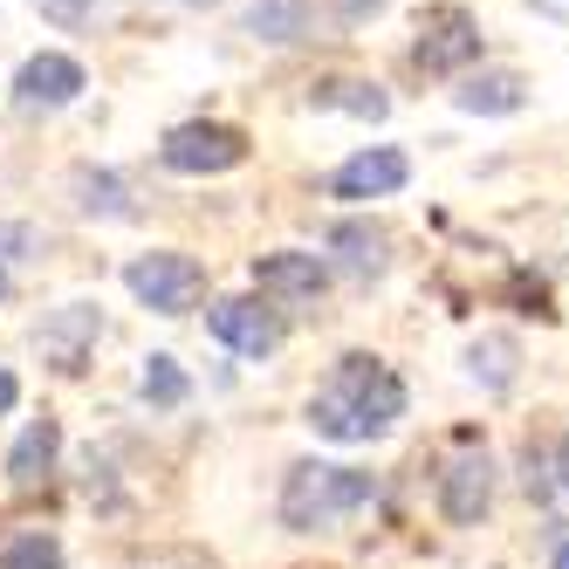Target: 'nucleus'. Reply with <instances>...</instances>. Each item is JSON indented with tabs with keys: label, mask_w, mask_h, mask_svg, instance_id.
I'll return each mask as SVG.
<instances>
[{
	"label": "nucleus",
	"mask_w": 569,
	"mask_h": 569,
	"mask_svg": "<svg viewBox=\"0 0 569 569\" xmlns=\"http://www.w3.org/2000/svg\"><path fill=\"white\" fill-rule=\"evenodd\" d=\"M391 419H405V385L385 357L371 350H350L330 363V378H322V391L309 398V426L322 439H337V446H363V439H378L391 432Z\"/></svg>",
	"instance_id": "f257e3e1"
},
{
	"label": "nucleus",
	"mask_w": 569,
	"mask_h": 569,
	"mask_svg": "<svg viewBox=\"0 0 569 569\" xmlns=\"http://www.w3.org/2000/svg\"><path fill=\"white\" fill-rule=\"evenodd\" d=\"M371 495H378L371 473L330 467V460H302V467H289V487H281V521H289L296 536H322V528L350 521Z\"/></svg>",
	"instance_id": "f03ea898"
},
{
	"label": "nucleus",
	"mask_w": 569,
	"mask_h": 569,
	"mask_svg": "<svg viewBox=\"0 0 569 569\" xmlns=\"http://www.w3.org/2000/svg\"><path fill=\"white\" fill-rule=\"evenodd\" d=\"M412 62L426 76H467L480 62V21L460 8V0H439V8L419 14V42H412Z\"/></svg>",
	"instance_id": "7ed1b4c3"
},
{
	"label": "nucleus",
	"mask_w": 569,
	"mask_h": 569,
	"mask_svg": "<svg viewBox=\"0 0 569 569\" xmlns=\"http://www.w3.org/2000/svg\"><path fill=\"white\" fill-rule=\"evenodd\" d=\"M124 289L158 309V316H186L199 296H207V268H199L192 254H172V248H158V254H138L124 268Z\"/></svg>",
	"instance_id": "20e7f679"
},
{
	"label": "nucleus",
	"mask_w": 569,
	"mask_h": 569,
	"mask_svg": "<svg viewBox=\"0 0 569 569\" xmlns=\"http://www.w3.org/2000/svg\"><path fill=\"white\" fill-rule=\"evenodd\" d=\"M172 172H192V179H213V172H233L248 158V131L220 124V117H192V124H172L166 144H158Z\"/></svg>",
	"instance_id": "39448f33"
},
{
	"label": "nucleus",
	"mask_w": 569,
	"mask_h": 569,
	"mask_svg": "<svg viewBox=\"0 0 569 569\" xmlns=\"http://www.w3.org/2000/svg\"><path fill=\"white\" fill-rule=\"evenodd\" d=\"M487 508H495V460H487L480 446H467V453H453L439 473V515L453 528H473Z\"/></svg>",
	"instance_id": "423d86ee"
},
{
	"label": "nucleus",
	"mask_w": 569,
	"mask_h": 569,
	"mask_svg": "<svg viewBox=\"0 0 569 569\" xmlns=\"http://www.w3.org/2000/svg\"><path fill=\"white\" fill-rule=\"evenodd\" d=\"M207 330L233 357H274V343H281V322H274V309L261 296H227V302H213L207 309Z\"/></svg>",
	"instance_id": "0eeeda50"
},
{
	"label": "nucleus",
	"mask_w": 569,
	"mask_h": 569,
	"mask_svg": "<svg viewBox=\"0 0 569 569\" xmlns=\"http://www.w3.org/2000/svg\"><path fill=\"white\" fill-rule=\"evenodd\" d=\"M83 90H90L83 62L62 56V49L28 56V62H21V76H14V103H21V110H62V103H76Z\"/></svg>",
	"instance_id": "6e6552de"
},
{
	"label": "nucleus",
	"mask_w": 569,
	"mask_h": 569,
	"mask_svg": "<svg viewBox=\"0 0 569 569\" xmlns=\"http://www.w3.org/2000/svg\"><path fill=\"white\" fill-rule=\"evenodd\" d=\"M254 289H261V302H316L330 289V268L316 254H302V248H281V254L254 261Z\"/></svg>",
	"instance_id": "1a4fd4ad"
},
{
	"label": "nucleus",
	"mask_w": 569,
	"mask_h": 569,
	"mask_svg": "<svg viewBox=\"0 0 569 569\" xmlns=\"http://www.w3.org/2000/svg\"><path fill=\"white\" fill-rule=\"evenodd\" d=\"M405 179H412V166H405V151H391V144H371V151H350L343 166L330 172V192H337V199H385V192H398Z\"/></svg>",
	"instance_id": "9d476101"
},
{
	"label": "nucleus",
	"mask_w": 569,
	"mask_h": 569,
	"mask_svg": "<svg viewBox=\"0 0 569 569\" xmlns=\"http://www.w3.org/2000/svg\"><path fill=\"white\" fill-rule=\"evenodd\" d=\"M103 330V316L90 309V302H69V309H56L49 322H42V350L56 357V371H83V350H90V337Z\"/></svg>",
	"instance_id": "9b49d317"
},
{
	"label": "nucleus",
	"mask_w": 569,
	"mask_h": 569,
	"mask_svg": "<svg viewBox=\"0 0 569 569\" xmlns=\"http://www.w3.org/2000/svg\"><path fill=\"white\" fill-rule=\"evenodd\" d=\"M56 453H62V426H56V419H34V426L14 439V453H8V480H14V487H34V480L56 467Z\"/></svg>",
	"instance_id": "f8f14e48"
},
{
	"label": "nucleus",
	"mask_w": 569,
	"mask_h": 569,
	"mask_svg": "<svg viewBox=\"0 0 569 569\" xmlns=\"http://www.w3.org/2000/svg\"><path fill=\"white\" fill-rule=\"evenodd\" d=\"M453 103H460L467 117H508V110H521V76H515V69L467 76V83L453 90Z\"/></svg>",
	"instance_id": "ddd939ff"
},
{
	"label": "nucleus",
	"mask_w": 569,
	"mask_h": 569,
	"mask_svg": "<svg viewBox=\"0 0 569 569\" xmlns=\"http://www.w3.org/2000/svg\"><path fill=\"white\" fill-rule=\"evenodd\" d=\"M248 34L254 42H274V49H289L309 34V0H254L248 8Z\"/></svg>",
	"instance_id": "4468645a"
},
{
	"label": "nucleus",
	"mask_w": 569,
	"mask_h": 569,
	"mask_svg": "<svg viewBox=\"0 0 569 569\" xmlns=\"http://www.w3.org/2000/svg\"><path fill=\"white\" fill-rule=\"evenodd\" d=\"M330 248L357 268V274H385V261H391V240H385V227H363V220H343V227H330Z\"/></svg>",
	"instance_id": "2eb2a0df"
},
{
	"label": "nucleus",
	"mask_w": 569,
	"mask_h": 569,
	"mask_svg": "<svg viewBox=\"0 0 569 569\" xmlns=\"http://www.w3.org/2000/svg\"><path fill=\"white\" fill-rule=\"evenodd\" d=\"M76 207H83V213H110V220H124L131 213V199H124V179H117V172H76Z\"/></svg>",
	"instance_id": "dca6fc26"
},
{
	"label": "nucleus",
	"mask_w": 569,
	"mask_h": 569,
	"mask_svg": "<svg viewBox=\"0 0 569 569\" xmlns=\"http://www.w3.org/2000/svg\"><path fill=\"white\" fill-rule=\"evenodd\" d=\"M515 357H521L515 337H480V343H473V378H480L487 391H508V385H515Z\"/></svg>",
	"instance_id": "f3484780"
},
{
	"label": "nucleus",
	"mask_w": 569,
	"mask_h": 569,
	"mask_svg": "<svg viewBox=\"0 0 569 569\" xmlns=\"http://www.w3.org/2000/svg\"><path fill=\"white\" fill-rule=\"evenodd\" d=\"M316 103H330V110H357V117H385L391 97L378 83H316Z\"/></svg>",
	"instance_id": "a211bd4d"
},
{
	"label": "nucleus",
	"mask_w": 569,
	"mask_h": 569,
	"mask_svg": "<svg viewBox=\"0 0 569 569\" xmlns=\"http://www.w3.org/2000/svg\"><path fill=\"white\" fill-rule=\"evenodd\" d=\"M0 569H62V549L56 536H14L0 549Z\"/></svg>",
	"instance_id": "6ab92c4d"
},
{
	"label": "nucleus",
	"mask_w": 569,
	"mask_h": 569,
	"mask_svg": "<svg viewBox=\"0 0 569 569\" xmlns=\"http://www.w3.org/2000/svg\"><path fill=\"white\" fill-rule=\"evenodd\" d=\"M186 391H192V385H186V371H179V357H151V363H144V398H151V405H186Z\"/></svg>",
	"instance_id": "aec40b11"
},
{
	"label": "nucleus",
	"mask_w": 569,
	"mask_h": 569,
	"mask_svg": "<svg viewBox=\"0 0 569 569\" xmlns=\"http://www.w3.org/2000/svg\"><path fill=\"white\" fill-rule=\"evenodd\" d=\"M337 14L357 28V21H371V14H385V0H337Z\"/></svg>",
	"instance_id": "412c9836"
},
{
	"label": "nucleus",
	"mask_w": 569,
	"mask_h": 569,
	"mask_svg": "<svg viewBox=\"0 0 569 569\" xmlns=\"http://www.w3.org/2000/svg\"><path fill=\"white\" fill-rule=\"evenodd\" d=\"M556 487L569 495V432H562V446H556Z\"/></svg>",
	"instance_id": "4be33fe9"
},
{
	"label": "nucleus",
	"mask_w": 569,
	"mask_h": 569,
	"mask_svg": "<svg viewBox=\"0 0 569 569\" xmlns=\"http://www.w3.org/2000/svg\"><path fill=\"white\" fill-rule=\"evenodd\" d=\"M14 391H21V385H14V371H0V412H14Z\"/></svg>",
	"instance_id": "5701e85b"
},
{
	"label": "nucleus",
	"mask_w": 569,
	"mask_h": 569,
	"mask_svg": "<svg viewBox=\"0 0 569 569\" xmlns=\"http://www.w3.org/2000/svg\"><path fill=\"white\" fill-rule=\"evenodd\" d=\"M179 8H220V0H179Z\"/></svg>",
	"instance_id": "b1692460"
},
{
	"label": "nucleus",
	"mask_w": 569,
	"mask_h": 569,
	"mask_svg": "<svg viewBox=\"0 0 569 569\" xmlns=\"http://www.w3.org/2000/svg\"><path fill=\"white\" fill-rule=\"evenodd\" d=\"M556 569H569V542H562V549H556Z\"/></svg>",
	"instance_id": "393cba45"
},
{
	"label": "nucleus",
	"mask_w": 569,
	"mask_h": 569,
	"mask_svg": "<svg viewBox=\"0 0 569 569\" xmlns=\"http://www.w3.org/2000/svg\"><path fill=\"white\" fill-rule=\"evenodd\" d=\"M0 296H8V274H0Z\"/></svg>",
	"instance_id": "a878e982"
}]
</instances>
